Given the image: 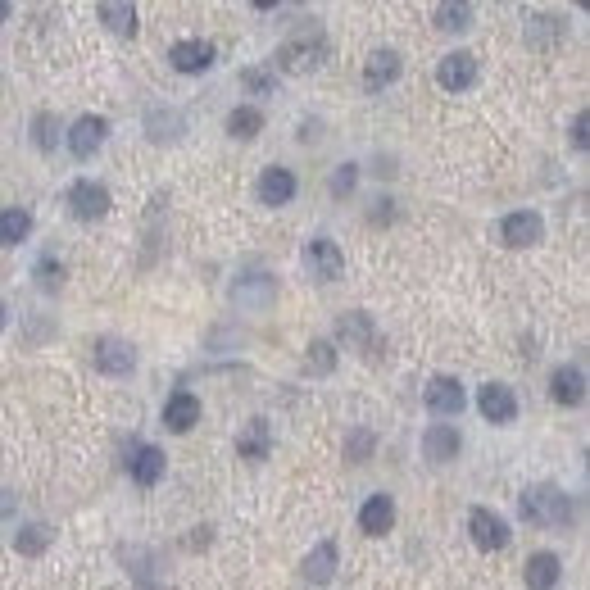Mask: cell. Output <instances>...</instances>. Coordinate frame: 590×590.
Wrapping results in <instances>:
<instances>
[{"mask_svg": "<svg viewBox=\"0 0 590 590\" xmlns=\"http://www.w3.org/2000/svg\"><path fill=\"white\" fill-rule=\"evenodd\" d=\"M522 518H531L536 527H568L572 522V500L554 482L527 486V491H522Z\"/></svg>", "mask_w": 590, "mask_h": 590, "instance_id": "6da1fadb", "label": "cell"}, {"mask_svg": "<svg viewBox=\"0 0 590 590\" xmlns=\"http://www.w3.org/2000/svg\"><path fill=\"white\" fill-rule=\"evenodd\" d=\"M323 55H327V41H323V32L314 28V32L286 41V46L277 50V69L282 73H309L314 64H323Z\"/></svg>", "mask_w": 590, "mask_h": 590, "instance_id": "7a4b0ae2", "label": "cell"}, {"mask_svg": "<svg viewBox=\"0 0 590 590\" xmlns=\"http://www.w3.org/2000/svg\"><path fill=\"white\" fill-rule=\"evenodd\" d=\"M64 200H69V214L78 218V223H96V218H105L109 205H114V200H109V187H105V182H91V177L73 182Z\"/></svg>", "mask_w": 590, "mask_h": 590, "instance_id": "3957f363", "label": "cell"}, {"mask_svg": "<svg viewBox=\"0 0 590 590\" xmlns=\"http://www.w3.org/2000/svg\"><path fill=\"white\" fill-rule=\"evenodd\" d=\"M91 364L105 377H128L132 368H137V350H132L128 341H118V336H100V341L91 345Z\"/></svg>", "mask_w": 590, "mask_h": 590, "instance_id": "277c9868", "label": "cell"}, {"mask_svg": "<svg viewBox=\"0 0 590 590\" xmlns=\"http://www.w3.org/2000/svg\"><path fill=\"white\" fill-rule=\"evenodd\" d=\"M305 268L318 277V282H336V277L345 273V255L341 246H336L332 236H314L305 246Z\"/></svg>", "mask_w": 590, "mask_h": 590, "instance_id": "5b68a950", "label": "cell"}, {"mask_svg": "<svg viewBox=\"0 0 590 590\" xmlns=\"http://www.w3.org/2000/svg\"><path fill=\"white\" fill-rule=\"evenodd\" d=\"M541 236H545V218L531 214V209H518V214H509L500 223V241L509 250H527V246H536Z\"/></svg>", "mask_w": 590, "mask_h": 590, "instance_id": "8992f818", "label": "cell"}, {"mask_svg": "<svg viewBox=\"0 0 590 590\" xmlns=\"http://www.w3.org/2000/svg\"><path fill=\"white\" fill-rule=\"evenodd\" d=\"M468 531H472V545H477V550H504V545H509V522L491 509H472Z\"/></svg>", "mask_w": 590, "mask_h": 590, "instance_id": "52a82bcc", "label": "cell"}, {"mask_svg": "<svg viewBox=\"0 0 590 590\" xmlns=\"http://www.w3.org/2000/svg\"><path fill=\"white\" fill-rule=\"evenodd\" d=\"M105 137H109V118L82 114L78 123L69 128V150H73V159H91L100 146H105Z\"/></svg>", "mask_w": 590, "mask_h": 590, "instance_id": "ba28073f", "label": "cell"}, {"mask_svg": "<svg viewBox=\"0 0 590 590\" xmlns=\"http://www.w3.org/2000/svg\"><path fill=\"white\" fill-rule=\"evenodd\" d=\"M477 409H482V418L486 423H495V427H504V423L518 418V400H513V391L504 382H486L482 391H477Z\"/></svg>", "mask_w": 590, "mask_h": 590, "instance_id": "9c48e42d", "label": "cell"}, {"mask_svg": "<svg viewBox=\"0 0 590 590\" xmlns=\"http://www.w3.org/2000/svg\"><path fill=\"white\" fill-rule=\"evenodd\" d=\"M436 82H441L445 91H468L472 82H477V55H472V50L445 55L441 64H436Z\"/></svg>", "mask_w": 590, "mask_h": 590, "instance_id": "30bf717a", "label": "cell"}, {"mask_svg": "<svg viewBox=\"0 0 590 590\" xmlns=\"http://www.w3.org/2000/svg\"><path fill=\"white\" fill-rule=\"evenodd\" d=\"M336 332H341V341H350L354 350H364V354H382V336H377L373 318L364 314V309H354V314H345L341 323H336Z\"/></svg>", "mask_w": 590, "mask_h": 590, "instance_id": "8fae6325", "label": "cell"}, {"mask_svg": "<svg viewBox=\"0 0 590 590\" xmlns=\"http://www.w3.org/2000/svg\"><path fill=\"white\" fill-rule=\"evenodd\" d=\"M427 409L436 413V418H454V413H463V386L459 377H432L423 391Z\"/></svg>", "mask_w": 590, "mask_h": 590, "instance_id": "7c38bea8", "label": "cell"}, {"mask_svg": "<svg viewBox=\"0 0 590 590\" xmlns=\"http://www.w3.org/2000/svg\"><path fill=\"white\" fill-rule=\"evenodd\" d=\"M200 423V400L191 391H173L164 400V427L168 432H177V436H187L191 427Z\"/></svg>", "mask_w": 590, "mask_h": 590, "instance_id": "4fadbf2b", "label": "cell"}, {"mask_svg": "<svg viewBox=\"0 0 590 590\" xmlns=\"http://www.w3.org/2000/svg\"><path fill=\"white\" fill-rule=\"evenodd\" d=\"M459 450H463V436H459V427H450V423H432L423 432V454L432 463H450V459H459Z\"/></svg>", "mask_w": 590, "mask_h": 590, "instance_id": "5bb4252c", "label": "cell"}, {"mask_svg": "<svg viewBox=\"0 0 590 590\" xmlns=\"http://www.w3.org/2000/svg\"><path fill=\"white\" fill-rule=\"evenodd\" d=\"M268 450H273V427H268V418H250V423L241 427V436H236V454L259 463V459H268Z\"/></svg>", "mask_w": 590, "mask_h": 590, "instance_id": "9a60e30c", "label": "cell"}, {"mask_svg": "<svg viewBox=\"0 0 590 590\" xmlns=\"http://www.w3.org/2000/svg\"><path fill=\"white\" fill-rule=\"evenodd\" d=\"M168 64H173L177 73H205L209 64H214V46L209 41H177L173 50H168Z\"/></svg>", "mask_w": 590, "mask_h": 590, "instance_id": "2e32d148", "label": "cell"}, {"mask_svg": "<svg viewBox=\"0 0 590 590\" xmlns=\"http://www.w3.org/2000/svg\"><path fill=\"white\" fill-rule=\"evenodd\" d=\"M395 527V500L391 495H368L364 509H359V531L364 536H386Z\"/></svg>", "mask_w": 590, "mask_h": 590, "instance_id": "e0dca14e", "label": "cell"}, {"mask_svg": "<svg viewBox=\"0 0 590 590\" xmlns=\"http://www.w3.org/2000/svg\"><path fill=\"white\" fill-rule=\"evenodd\" d=\"M550 395H554L559 404H568V409H577V404L586 400V373H581L577 364L554 368V377H550Z\"/></svg>", "mask_w": 590, "mask_h": 590, "instance_id": "ac0fdd59", "label": "cell"}, {"mask_svg": "<svg viewBox=\"0 0 590 590\" xmlns=\"http://www.w3.org/2000/svg\"><path fill=\"white\" fill-rule=\"evenodd\" d=\"M259 200H264V205H291L295 200V173L291 168H264V173H259Z\"/></svg>", "mask_w": 590, "mask_h": 590, "instance_id": "d6986e66", "label": "cell"}, {"mask_svg": "<svg viewBox=\"0 0 590 590\" xmlns=\"http://www.w3.org/2000/svg\"><path fill=\"white\" fill-rule=\"evenodd\" d=\"M563 37H568V23H563L559 14H527V46L550 50V46H559Z\"/></svg>", "mask_w": 590, "mask_h": 590, "instance_id": "ffe728a7", "label": "cell"}, {"mask_svg": "<svg viewBox=\"0 0 590 590\" xmlns=\"http://www.w3.org/2000/svg\"><path fill=\"white\" fill-rule=\"evenodd\" d=\"M128 472L137 486H155L159 477H164V450H159V445H137L128 459Z\"/></svg>", "mask_w": 590, "mask_h": 590, "instance_id": "44dd1931", "label": "cell"}, {"mask_svg": "<svg viewBox=\"0 0 590 590\" xmlns=\"http://www.w3.org/2000/svg\"><path fill=\"white\" fill-rule=\"evenodd\" d=\"M96 19L105 23L109 32H118V37H132V32H137V5H128V0H100Z\"/></svg>", "mask_w": 590, "mask_h": 590, "instance_id": "7402d4cb", "label": "cell"}, {"mask_svg": "<svg viewBox=\"0 0 590 590\" xmlns=\"http://www.w3.org/2000/svg\"><path fill=\"white\" fill-rule=\"evenodd\" d=\"M559 577H563L559 554L541 550V554H531L527 559V590H554L559 586Z\"/></svg>", "mask_w": 590, "mask_h": 590, "instance_id": "603a6c76", "label": "cell"}, {"mask_svg": "<svg viewBox=\"0 0 590 590\" xmlns=\"http://www.w3.org/2000/svg\"><path fill=\"white\" fill-rule=\"evenodd\" d=\"M395 78H400V55H395V50H373V55H368V69H364V87L382 91V87H391Z\"/></svg>", "mask_w": 590, "mask_h": 590, "instance_id": "cb8c5ba5", "label": "cell"}, {"mask_svg": "<svg viewBox=\"0 0 590 590\" xmlns=\"http://www.w3.org/2000/svg\"><path fill=\"white\" fill-rule=\"evenodd\" d=\"M332 577H336V545L332 541H318L314 550H309V559H305V581L327 586Z\"/></svg>", "mask_w": 590, "mask_h": 590, "instance_id": "d4e9b609", "label": "cell"}, {"mask_svg": "<svg viewBox=\"0 0 590 590\" xmlns=\"http://www.w3.org/2000/svg\"><path fill=\"white\" fill-rule=\"evenodd\" d=\"M232 300H236V305H255V309H264L268 300H273V277H264V273L241 277V282L232 286Z\"/></svg>", "mask_w": 590, "mask_h": 590, "instance_id": "484cf974", "label": "cell"}, {"mask_svg": "<svg viewBox=\"0 0 590 590\" xmlns=\"http://www.w3.org/2000/svg\"><path fill=\"white\" fill-rule=\"evenodd\" d=\"M227 132H232L236 141H255L259 132H264V114H259L255 105H236L232 114H227Z\"/></svg>", "mask_w": 590, "mask_h": 590, "instance_id": "4316f807", "label": "cell"}, {"mask_svg": "<svg viewBox=\"0 0 590 590\" xmlns=\"http://www.w3.org/2000/svg\"><path fill=\"white\" fill-rule=\"evenodd\" d=\"M32 232L28 209H0V246H23Z\"/></svg>", "mask_w": 590, "mask_h": 590, "instance_id": "83f0119b", "label": "cell"}, {"mask_svg": "<svg viewBox=\"0 0 590 590\" xmlns=\"http://www.w3.org/2000/svg\"><path fill=\"white\" fill-rule=\"evenodd\" d=\"M146 132H150V141H177L182 137V114L177 109H150Z\"/></svg>", "mask_w": 590, "mask_h": 590, "instance_id": "f1b7e54d", "label": "cell"}, {"mask_svg": "<svg viewBox=\"0 0 590 590\" xmlns=\"http://www.w3.org/2000/svg\"><path fill=\"white\" fill-rule=\"evenodd\" d=\"M432 23L441 32H463L472 23V5H463V0H445V5H436L432 10Z\"/></svg>", "mask_w": 590, "mask_h": 590, "instance_id": "f546056e", "label": "cell"}, {"mask_svg": "<svg viewBox=\"0 0 590 590\" xmlns=\"http://www.w3.org/2000/svg\"><path fill=\"white\" fill-rule=\"evenodd\" d=\"M50 536H55V531H50L46 522H32V527H23L19 536H14V550H19V554H28V559H32V554H46Z\"/></svg>", "mask_w": 590, "mask_h": 590, "instance_id": "4dcf8cb0", "label": "cell"}, {"mask_svg": "<svg viewBox=\"0 0 590 590\" xmlns=\"http://www.w3.org/2000/svg\"><path fill=\"white\" fill-rule=\"evenodd\" d=\"M305 364H309V373H332V368H336V345L332 341H314V345H309V359H305Z\"/></svg>", "mask_w": 590, "mask_h": 590, "instance_id": "1f68e13d", "label": "cell"}, {"mask_svg": "<svg viewBox=\"0 0 590 590\" xmlns=\"http://www.w3.org/2000/svg\"><path fill=\"white\" fill-rule=\"evenodd\" d=\"M37 282H41V291H59V282H64V264H59L55 255H46L37 264Z\"/></svg>", "mask_w": 590, "mask_h": 590, "instance_id": "d6a6232c", "label": "cell"}, {"mask_svg": "<svg viewBox=\"0 0 590 590\" xmlns=\"http://www.w3.org/2000/svg\"><path fill=\"white\" fill-rule=\"evenodd\" d=\"M354 182H359V168H354V164H341V168L332 173V196L345 200V196L354 191Z\"/></svg>", "mask_w": 590, "mask_h": 590, "instance_id": "836d02e7", "label": "cell"}, {"mask_svg": "<svg viewBox=\"0 0 590 590\" xmlns=\"http://www.w3.org/2000/svg\"><path fill=\"white\" fill-rule=\"evenodd\" d=\"M345 454H350V463H368L373 459V432H354L350 445H345Z\"/></svg>", "mask_w": 590, "mask_h": 590, "instance_id": "e575fe53", "label": "cell"}, {"mask_svg": "<svg viewBox=\"0 0 590 590\" xmlns=\"http://www.w3.org/2000/svg\"><path fill=\"white\" fill-rule=\"evenodd\" d=\"M32 128H37V146L41 150H55V118L37 114V123H32Z\"/></svg>", "mask_w": 590, "mask_h": 590, "instance_id": "d590c367", "label": "cell"}, {"mask_svg": "<svg viewBox=\"0 0 590 590\" xmlns=\"http://www.w3.org/2000/svg\"><path fill=\"white\" fill-rule=\"evenodd\" d=\"M241 82H246L250 91H259V96H264V91H273V73H264V69H246V73H241Z\"/></svg>", "mask_w": 590, "mask_h": 590, "instance_id": "8d00e7d4", "label": "cell"}, {"mask_svg": "<svg viewBox=\"0 0 590 590\" xmlns=\"http://www.w3.org/2000/svg\"><path fill=\"white\" fill-rule=\"evenodd\" d=\"M586 123H590V118H586V109H581V114L572 118V146H577V150H586Z\"/></svg>", "mask_w": 590, "mask_h": 590, "instance_id": "74e56055", "label": "cell"}, {"mask_svg": "<svg viewBox=\"0 0 590 590\" xmlns=\"http://www.w3.org/2000/svg\"><path fill=\"white\" fill-rule=\"evenodd\" d=\"M10 19V0H0V23Z\"/></svg>", "mask_w": 590, "mask_h": 590, "instance_id": "f35d334b", "label": "cell"}, {"mask_svg": "<svg viewBox=\"0 0 590 590\" xmlns=\"http://www.w3.org/2000/svg\"><path fill=\"white\" fill-rule=\"evenodd\" d=\"M0 327H5V305H0Z\"/></svg>", "mask_w": 590, "mask_h": 590, "instance_id": "ab89813d", "label": "cell"}]
</instances>
